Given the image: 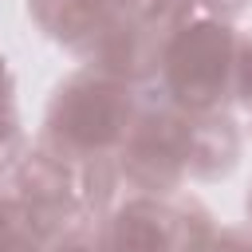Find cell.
<instances>
[{
	"label": "cell",
	"mask_w": 252,
	"mask_h": 252,
	"mask_svg": "<svg viewBox=\"0 0 252 252\" xmlns=\"http://www.w3.org/2000/svg\"><path fill=\"white\" fill-rule=\"evenodd\" d=\"M217 4H236V0H217Z\"/></svg>",
	"instance_id": "6"
},
{
	"label": "cell",
	"mask_w": 252,
	"mask_h": 252,
	"mask_svg": "<svg viewBox=\"0 0 252 252\" xmlns=\"http://www.w3.org/2000/svg\"><path fill=\"white\" fill-rule=\"evenodd\" d=\"M0 138H4V118H0Z\"/></svg>",
	"instance_id": "7"
},
{
	"label": "cell",
	"mask_w": 252,
	"mask_h": 252,
	"mask_svg": "<svg viewBox=\"0 0 252 252\" xmlns=\"http://www.w3.org/2000/svg\"><path fill=\"white\" fill-rule=\"evenodd\" d=\"M224 55H228V39L213 28H197L189 35L177 39L173 47V79L181 91H193L197 98H205V91H213L224 75Z\"/></svg>",
	"instance_id": "1"
},
{
	"label": "cell",
	"mask_w": 252,
	"mask_h": 252,
	"mask_svg": "<svg viewBox=\"0 0 252 252\" xmlns=\"http://www.w3.org/2000/svg\"><path fill=\"white\" fill-rule=\"evenodd\" d=\"M118 252H161V236L154 224L130 217L122 228H118Z\"/></svg>",
	"instance_id": "3"
},
{
	"label": "cell",
	"mask_w": 252,
	"mask_h": 252,
	"mask_svg": "<svg viewBox=\"0 0 252 252\" xmlns=\"http://www.w3.org/2000/svg\"><path fill=\"white\" fill-rule=\"evenodd\" d=\"M118 130V102L106 91H83L67 106V134L79 142H106Z\"/></svg>",
	"instance_id": "2"
},
{
	"label": "cell",
	"mask_w": 252,
	"mask_h": 252,
	"mask_svg": "<svg viewBox=\"0 0 252 252\" xmlns=\"http://www.w3.org/2000/svg\"><path fill=\"white\" fill-rule=\"evenodd\" d=\"M67 252H87V248H79V244H75V248H67Z\"/></svg>",
	"instance_id": "5"
},
{
	"label": "cell",
	"mask_w": 252,
	"mask_h": 252,
	"mask_svg": "<svg viewBox=\"0 0 252 252\" xmlns=\"http://www.w3.org/2000/svg\"><path fill=\"white\" fill-rule=\"evenodd\" d=\"M4 240H8V224H4V217H0V248H4Z\"/></svg>",
	"instance_id": "4"
}]
</instances>
